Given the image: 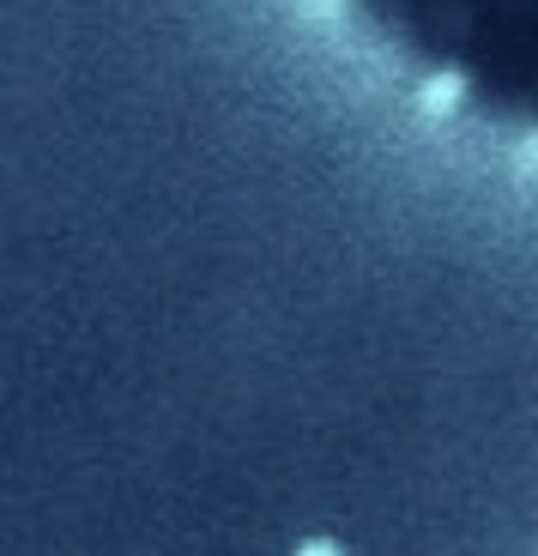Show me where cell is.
Here are the masks:
<instances>
[{
    "instance_id": "6da1fadb",
    "label": "cell",
    "mask_w": 538,
    "mask_h": 556,
    "mask_svg": "<svg viewBox=\"0 0 538 556\" xmlns=\"http://www.w3.org/2000/svg\"><path fill=\"white\" fill-rule=\"evenodd\" d=\"M303 556H333V551H327V544H309V551H303Z\"/></svg>"
}]
</instances>
